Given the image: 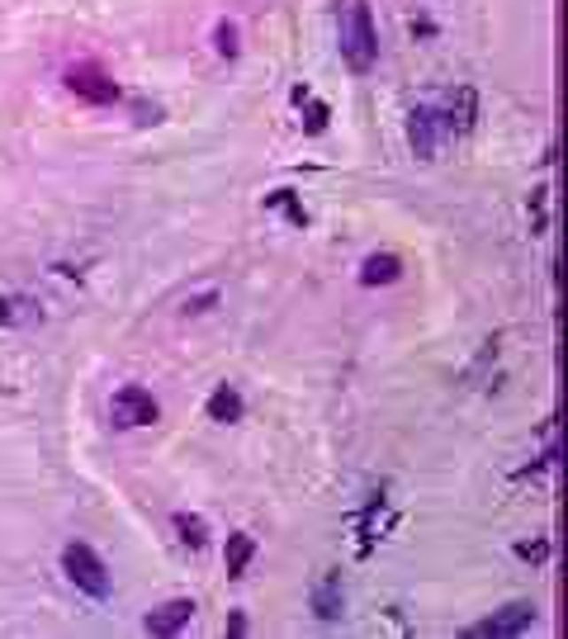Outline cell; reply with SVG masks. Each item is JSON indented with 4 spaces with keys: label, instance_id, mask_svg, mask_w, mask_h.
Returning <instances> with one entry per match:
<instances>
[{
    "label": "cell",
    "instance_id": "obj_13",
    "mask_svg": "<svg viewBox=\"0 0 568 639\" xmlns=\"http://www.w3.org/2000/svg\"><path fill=\"white\" fill-rule=\"evenodd\" d=\"M175 531H180V545H190V549H204V540H209L204 521L199 517H185V511L175 517Z\"/></svg>",
    "mask_w": 568,
    "mask_h": 639
},
{
    "label": "cell",
    "instance_id": "obj_12",
    "mask_svg": "<svg viewBox=\"0 0 568 639\" xmlns=\"http://www.w3.org/2000/svg\"><path fill=\"white\" fill-rule=\"evenodd\" d=\"M252 554H256V540L252 535H228V549H223V564H228V578H242L246 573V564H252Z\"/></svg>",
    "mask_w": 568,
    "mask_h": 639
},
{
    "label": "cell",
    "instance_id": "obj_5",
    "mask_svg": "<svg viewBox=\"0 0 568 639\" xmlns=\"http://www.w3.org/2000/svg\"><path fill=\"white\" fill-rule=\"evenodd\" d=\"M66 90L86 105H114L119 100V86L105 72H95V66H72V72H66Z\"/></svg>",
    "mask_w": 568,
    "mask_h": 639
},
{
    "label": "cell",
    "instance_id": "obj_16",
    "mask_svg": "<svg viewBox=\"0 0 568 639\" xmlns=\"http://www.w3.org/2000/svg\"><path fill=\"white\" fill-rule=\"evenodd\" d=\"M214 48H218V58H237V24H218L214 29Z\"/></svg>",
    "mask_w": 568,
    "mask_h": 639
},
{
    "label": "cell",
    "instance_id": "obj_3",
    "mask_svg": "<svg viewBox=\"0 0 568 639\" xmlns=\"http://www.w3.org/2000/svg\"><path fill=\"white\" fill-rule=\"evenodd\" d=\"M109 412H114V426H152L161 417L157 398H152L143 384H123L114 394V402H109Z\"/></svg>",
    "mask_w": 568,
    "mask_h": 639
},
{
    "label": "cell",
    "instance_id": "obj_7",
    "mask_svg": "<svg viewBox=\"0 0 568 639\" xmlns=\"http://www.w3.org/2000/svg\"><path fill=\"white\" fill-rule=\"evenodd\" d=\"M308 602H313V616L317 620H341V606H346V588H341V573H323L313 582V592H308Z\"/></svg>",
    "mask_w": 568,
    "mask_h": 639
},
{
    "label": "cell",
    "instance_id": "obj_6",
    "mask_svg": "<svg viewBox=\"0 0 568 639\" xmlns=\"http://www.w3.org/2000/svg\"><path fill=\"white\" fill-rule=\"evenodd\" d=\"M474 123H479V95H474V86H455L450 105H446V119H440V129L464 137V133H474Z\"/></svg>",
    "mask_w": 568,
    "mask_h": 639
},
{
    "label": "cell",
    "instance_id": "obj_4",
    "mask_svg": "<svg viewBox=\"0 0 568 639\" xmlns=\"http://www.w3.org/2000/svg\"><path fill=\"white\" fill-rule=\"evenodd\" d=\"M531 625H535V606L531 602H511L502 611H493L488 620H479L474 630H469V639H511V635L531 630Z\"/></svg>",
    "mask_w": 568,
    "mask_h": 639
},
{
    "label": "cell",
    "instance_id": "obj_2",
    "mask_svg": "<svg viewBox=\"0 0 568 639\" xmlns=\"http://www.w3.org/2000/svg\"><path fill=\"white\" fill-rule=\"evenodd\" d=\"M62 568H66V578H72L81 592L95 596V602H105V596L114 592V578H109L105 559H100L90 545H66V549H62Z\"/></svg>",
    "mask_w": 568,
    "mask_h": 639
},
{
    "label": "cell",
    "instance_id": "obj_17",
    "mask_svg": "<svg viewBox=\"0 0 568 639\" xmlns=\"http://www.w3.org/2000/svg\"><path fill=\"white\" fill-rule=\"evenodd\" d=\"M303 105H308V109H303V129H308V133H323V129H327V105L313 100V95H308Z\"/></svg>",
    "mask_w": 568,
    "mask_h": 639
},
{
    "label": "cell",
    "instance_id": "obj_11",
    "mask_svg": "<svg viewBox=\"0 0 568 639\" xmlns=\"http://www.w3.org/2000/svg\"><path fill=\"white\" fill-rule=\"evenodd\" d=\"M398 275H403V261L398 256H365V266H360V284H393Z\"/></svg>",
    "mask_w": 568,
    "mask_h": 639
},
{
    "label": "cell",
    "instance_id": "obj_14",
    "mask_svg": "<svg viewBox=\"0 0 568 639\" xmlns=\"http://www.w3.org/2000/svg\"><path fill=\"white\" fill-rule=\"evenodd\" d=\"M549 228V185H535L531 190V232H545Z\"/></svg>",
    "mask_w": 568,
    "mask_h": 639
},
{
    "label": "cell",
    "instance_id": "obj_19",
    "mask_svg": "<svg viewBox=\"0 0 568 639\" xmlns=\"http://www.w3.org/2000/svg\"><path fill=\"white\" fill-rule=\"evenodd\" d=\"M0 323H15V308H10L5 294H0Z\"/></svg>",
    "mask_w": 568,
    "mask_h": 639
},
{
    "label": "cell",
    "instance_id": "obj_8",
    "mask_svg": "<svg viewBox=\"0 0 568 639\" xmlns=\"http://www.w3.org/2000/svg\"><path fill=\"white\" fill-rule=\"evenodd\" d=\"M190 616H195V602H190V596H175V602H166V606L152 611V616L143 620V630L147 635H175V630H185V625H190Z\"/></svg>",
    "mask_w": 568,
    "mask_h": 639
},
{
    "label": "cell",
    "instance_id": "obj_10",
    "mask_svg": "<svg viewBox=\"0 0 568 639\" xmlns=\"http://www.w3.org/2000/svg\"><path fill=\"white\" fill-rule=\"evenodd\" d=\"M209 422H242V394L232 384H218L209 394Z\"/></svg>",
    "mask_w": 568,
    "mask_h": 639
},
{
    "label": "cell",
    "instance_id": "obj_18",
    "mask_svg": "<svg viewBox=\"0 0 568 639\" xmlns=\"http://www.w3.org/2000/svg\"><path fill=\"white\" fill-rule=\"evenodd\" d=\"M517 559L545 564V559H549V540H521V545H517Z\"/></svg>",
    "mask_w": 568,
    "mask_h": 639
},
{
    "label": "cell",
    "instance_id": "obj_1",
    "mask_svg": "<svg viewBox=\"0 0 568 639\" xmlns=\"http://www.w3.org/2000/svg\"><path fill=\"white\" fill-rule=\"evenodd\" d=\"M341 58L351 72L365 76L374 62H379V34H374V15L370 5H351V15H346V34H341Z\"/></svg>",
    "mask_w": 568,
    "mask_h": 639
},
{
    "label": "cell",
    "instance_id": "obj_9",
    "mask_svg": "<svg viewBox=\"0 0 568 639\" xmlns=\"http://www.w3.org/2000/svg\"><path fill=\"white\" fill-rule=\"evenodd\" d=\"M436 129H440V114L432 105H417L412 109V119H408V137H412V147H417V157L422 161H432L436 157Z\"/></svg>",
    "mask_w": 568,
    "mask_h": 639
},
{
    "label": "cell",
    "instance_id": "obj_15",
    "mask_svg": "<svg viewBox=\"0 0 568 639\" xmlns=\"http://www.w3.org/2000/svg\"><path fill=\"white\" fill-rule=\"evenodd\" d=\"M266 208H284V214L294 218V228H303V223H308V214H303V204H294V194H289V190H275V194H266Z\"/></svg>",
    "mask_w": 568,
    "mask_h": 639
}]
</instances>
